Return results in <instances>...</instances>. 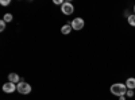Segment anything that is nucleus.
Returning a JSON list of instances; mask_svg holds the SVG:
<instances>
[{"instance_id": "nucleus-10", "label": "nucleus", "mask_w": 135, "mask_h": 100, "mask_svg": "<svg viewBox=\"0 0 135 100\" xmlns=\"http://www.w3.org/2000/svg\"><path fill=\"white\" fill-rule=\"evenodd\" d=\"M12 19H14V16L12 15H11V14H6L4 15V22H6V23H9V22H12Z\"/></svg>"}, {"instance_id": "nucleus-11", "label": "nucleus", "mask_w": 135, "mask_h": 100, "mask_svg": "<svg viewBox=\"0 0 135 100\" xmlns=\"http://www.w3.org/2000/svg\"><path fill=\"white\" fill-rule=\"evenodd\" d=\"M126 95H127V97H132L134 96V89H127Z\"/></svg>"}, {"instance_id": "nucleus-2", "label": "nucleus", "mask_w": 135, "mask_h": 100, "mask_svg": "<svg viewBox=\"0 0 135 100\" xmlns=\"http://www.w3.org/2000/svg\"><path fill=\"white\" fill-rule=\"evenodd\" d=\"M16 87H18V92L22 93V95H28L31 92V85L25 83V81H20Z\"/></svg>"}, {"instance_id": "nucleus-9", "label": "nucleus", "mask_w": 135, "mask_h": 100, "mask_svg": "<svg viewBox=\"0 0 135 100\" xmlns=\"http://www.w3.org/2000/svg\"><path fill=\"white\" fill-rule=\"evenodd\" d=\"M127 22L130 23V26L135 27V14H134V15H130V16L127 18Z\"/></svg>"}, {"instance_id": "nucleus-5", "label": "nucleus", "mask_w": 135, "mask_h": 100, "mask_svg": "<svg viewBox=\"0 0 135 100\" xmlns=\"http://www.w3.org/2000/svg\"><path fill=\"white\" fill-rule=\"evenodd\" d=\"M16 85H18V84H14V83L8 81V83H6V84L3 85V91H4L6 93H12V92L18 91V87H16Z\"/></svg>"}, {"instance_id": "nucleus-3", "label": "nucleus", "mask_w": 135, "mask_h": 100, "mask_svg": "<svg viewBox=\"0 0 135 100\" xmlns=\"http://www.w3.org/2000/svg\"><path fill=\"white\" fill-rule=\"evenodd\" d=\"M70 26H72L73 30H83L84 26H85V22L81 18H76V19H73L70 22Z\"/></svg>"}, {"instance_id": "nucleus-13", "label": "nucleus", "mask_w": 135, "mask_h": 100, "mask_svg": "<svg viewBox=\"0 0 135 100\" xmlns=\"http://www.w3.org/2000/svg\"><path fill=\"white\" fill-rule=\"evenodd\" d=\"M0 3H2V6H8L11 3V0H2Z\"/></svg>"}, {"instance_id": "nucleus-7", "label": "nucleus", "mask_w": 135, "mask_h": 100, "mask_svg": "<svg viewBox=\"0 0 135 100\" xmlns=\"http://www.w3.org/2000/svg\"><path fill=\"white\" fill-rule=\"evenodd\" d=\"M124 84L127 87V89H135V77H128Z\"/></svg>"}, {"instance_id": "nucleus-12", "label": "nucleus", "mask_w": 135, "mask_h": 100, "mask_svg": "<svg viewBox=\"0 0 135 100\" xmlns=\"http://www.w3.org/2000/svg\"><path fill=\"white\" fill-rule=\"evenodd\" d=\"M4 28H6V22L2 20L0 22V31H4Z\"/></svg>"}, {"instance_id": "nucleus-16", "label": "nucleus", "mask_w": 135, "mask_h": 100, "mask_svg": "<svg viewBox=\"0 0 135 100\" xmlns=\"http://www.w3.org/2000/svg\"><path fill=\"white\" fill-rule=\"evenodd\" d=\"M134 14H135V6H134Z\"/></svg>"}, {"instance_id": "nucleus-4", "label": "nucleus", "mask_w": 135, "mask_h": 100, "mask_svg": "<svg viewBox=\"0 0 135 100\" xmlns=\"http://www.w3.org/2000/svg\"><path fill=\"white\" fill-rule=\"evenodd\" d=\"M61 11H62V14H64V15H70V14L74 12V7H73L72 3L65 2V3L61 6Z\"/></svg>"}, {"instance_id": "nucleus-15", "label": "nucleus", "mask_w": 135, "mask_h": 100, "mask_svg": "<svg viewBox=\"0 0 135 100\" xmlns=\"http://www.w3.org/2000/svg\"><path fill=\"white\" fill-rule=\"evenodd\" d=\"M119 100H126V96H120V97H119Z\"/></svg>"}, {"instance_id": "nucleus-1", "label": "nucleus", "mask_w": 135, "mask_h": 100, "mask_svg": "<svg viewBox=\"0 0 135 100\" xmlns=\"http://www.w3.org/2000/svg\"><path fill=\"white\" fill-rule=\"evenodd\" d=\"M127 92V87L126 84H122V83H116V84H112L111 85V93L115 95V96H126Z\"/></svg>"}, {"instance_id": "nucleus-8", "label": "nucleus", "mask_w": 135, "mask_h": 100, "mask_svg": "<svg viewBox=\"0 0 135 100\" xmlns=\"http://www.w3.org/2000/svg\"><path fill=\"white\" fill-rule=\"evenodd\" d=\"M61 32L64 35H68V34H70L72 32V26H70V23H68V25H64L62 27H61Z\"/></svg>"}, {"instance_id": "nucleus-14", "label": "nucleus", "mask_w": 135, "mask_h": 100, "mask_svg": "<svg viewBox=\"0 0 135 100\" xmlns=\"http://www.w3.org/2000/svg\"><path fill=\"white\" fill-rule=\"evenodd\" d=\"M54 3H55V4H61V6H62L65 2H62V0H54Z\"/></svg>"}, {"instance_id": "nucleus-6", "label": "nucleus", "mask_w": 135, "mask_h": 100, "mask_svg": "<svg viewBox=\"0 0 135 100\" xmlns=\"http://www.w3.org/2000/svg\"><path fill=\"white\" fill-rule=\"evenodd\" d=\"M8 81L14 83V84H19L20 83V76L16 73H9L8 74Z\"/></svg>"}]
</instances>
